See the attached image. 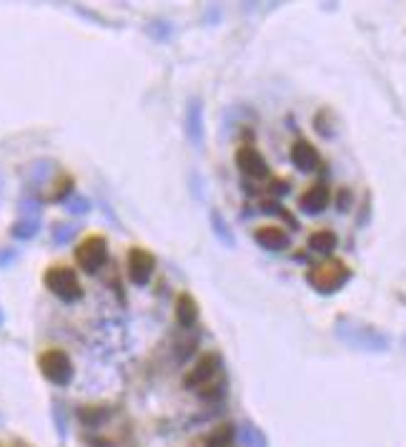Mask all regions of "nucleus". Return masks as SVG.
Instances as JSON below:
<instances>
[{
	"mask_svg": "<svg viewBox=\"0 0 406 447\" xmlns=\"http://www.w3.org/2000/svg\"><path fill=\"white\" fill-rule=\"evenodd\" d=\"M291 164L296 166L298 171H313L318 166V151L308 144L306 138H298L296 144L291 146Z\"/></svg>",
	"mask_w": 406,
	"mask_h": 447,
	"instance_id": "nucleus-9",
	"label": "nucleus"
},
{
	"mask_svg": "<svg viewBox=\"0 0 406 447\" xmlns=\"http://www.w3.org/2000/svg\"><path fill=\"white\" fill-rule=\"evenodd\" d=\"M76 261L83 271H98L100 266L108 261V244H105L103 237H88L86 242L78 244L76 249Z\"/></svg>",
	"mask_w": 406,
	"mask_h": 447,
	"instance_id": "nucleus-4",
	"label": "nucleus"
},
{
	"mask_svg": "<svg viewBox=\"0 0 406 447\" xmlns=\"http://www.w3.org/2000/svg\"><path fill=\"white\" fill-rule=\"evenodd\" d=\"M308 249L316 251V254H331L336 249V234L329 229H321V232H313L308 237Z\"/></svg>",
	"mask_w": 406,
	"mask_h": 447,
	"instance_id": "nucleus-13",
	"label": "nucleus"
},
{
	"mask_svg": "<svg viewBox=\"0 0 406 447\" xmlns=\"http://www.w3.org/2000/svg\"><path fill=\"white\" fill-rule=\"evenodd\" d=\"M219 370H221L219 354H203L196 365H193V370L183 377V387H186V390H201V387H206L219 375Z\"/></svg>",
	"mask_w": 406,
	"mask_h": 447,
	"instance_id": "nucleus-5",
	"label": "nucleus"
},
{
	"mask_svg": "<svg viewBox=\"0 0 406 447\" xmlns=\"http://www.w3.org/2000/svg\"><path fill=\"white\" fill-rule=\"evenodd\" d=\"M211 227H214V234L226 244V247H236V239H233V234H231L228 224H226V219L221 216V211H216V209L211 211Z\"/></svg>",
	"mask_w": 406,
	"mask_h": 447,
	"instance_id": "nucleus-14",
	"label": "nucleus"
},
{
	"mask_svg": "<svg viewBox=\"0 0 406 447\" xmlns=\"http://www.w3.org/2000/svg\"><path fill=\"white\" fill-rule=\"evenodd\" d=\"M105 417H108V412L105 409H91V407H83L81 409V420L86 422V425H100V422H105Z\"/></svg>",
	"mask_w": 406,
	"mask_h": 447,
	"instance_id": "nucleus-17",
	"label": "nucleus"
},
{
	"mask_svg": "<svg viewBox=\"0 0 406 447\" xmlns=\"http://www.w3.org/2000/svg\"><path fill=\"white\" fill-rule=\"evenodd\" d=\"M176 319H178V324L186 327V329L196 324L198 304H196V299H193L191 294H181V297H178V302H176Z\"/></svg>",
	"mask_w": 406,
	"mask_h": 447,
	"instance_id": "nucleus-12",
	"label": "nucleus"
},
{
	"mask_svg": "<svg viewBox=\"0 0 406 447\" xmlns=\"http://www.w3.org/2000/svg\"><path fill=\"white\" fill-rule=\"evenodd\" d=\"M253 239H256L258 247L269 249V251H281V249H286L289 244H291L289 234L279 227H261L256 234H253Z\"/></svg>",
	"mask_w": 406,
	"mask_h": 447,
	"instance_id": "nucleus-11",
	"label": "nucleus"
},
{
	"mask_svg": "<svg viewBox=\"0 0 406 447\" xmlns=\"http://www.w3.org/2000/svg\"><path fill=\"white\" fill-rule=\"evenodd\" d=\"M271 191L286 193V191H289V183H286V181H274V183H271Z\"/></svg>",
	"mask_w": 406,
	"mask_h": 447,
	"instance_id": "nucleus-19",
	"label": "nucleus"
},
{
	"mask_svg": "<svg viewBox=\"0 0 406 447\" xmlns=\"http://www.w3.org/2000/svg\"><path fill=\"white\" fill-rule=\"evenodd\" d=\"M236 166L248 179H266L269 176V164L253 146H241L236 151Z\"/></svg>",
	"mask_w": 406,
	"mask_h": 447,
	"instance_id": "nucleus-7",
	"label": "nucleus"
},
{
	"mask_svg": "<svg viewBox=\"0 0 406 447\" xmlns=\"http://www.w3.org/2000/svg\"><path fill=\"white\" fill-rule=\"evenodd\" d=\"M233 445V427L224 425L219 430H214L206 437V447H231Z\"/></svg>",
	"mask_w": 406,
	"mask_h": 447,
	"instance_id": "nucleus-15",
	"label": "nucleus"
},
{
	"mask_svg": "<svg viewBox=\"0 0 406 447\" xmlns=\"http://www.w3.org/2000/svg\"><path fill=\"white\" fill-rule=\"evenodd\" d=\"M38 367L43 372L45 380H50L53 385H68L73 377V365H71V357H68L63 349H48V352L40 354L38 359Z\"/></svg>",
	"mask_w": 406,
	"mask_h": 447,
	"instance_id": "nucleus-3",
	"label": "nucleus"
},
{
	"mask_svg": "<svg viewBox=\"0 0 406 447\" xmlns=\"http://www.w3.org/2000/svg\"><path fill=\"white\" fill-rule=\"evenodd\" d=\"M38 232V227H35L33 221H21V224H16L13 227V234L21 239H28V237H33V234Z\"/></svg>",
	"mask_w": 406,
	"mask_h": 447,
	"instance_id": "nucleus-18",
	"label": "nucleus"
},
{
	"mask_svg": "<svg viewBox=\"0 0 406 447\" xmlns=\"http://www.w3.org/2000/svg\"><path fill=\"white\" fill-rule=\"evenodd\" d=\"M186 136L198 151L203 146V136H206V123H203V101L191 98L188 101V111H186Z\"/></svg>",
	"mask_w": 406,
	"mask_h": 447,
	"instance_id": "nucleus-8",
	"label": "nucleus"
},
{
	"mask_svg": "<svg viewBox=\"0 0 406 447\" xmlns=\"http://www.w3.org/2000/svg\"><path fill=\"white\" fill-rule=\"evenodd\" d=\"M329 201H331L329 188H326L324 183H316V186H311L301 199H298V206H301L306 214H321V211L329 206Z\"/></svg>",
	"mask_w": 406,
	"mask_h": 447,
	"instance_id": "nucleus-10",
	"label": "nucleus"
},
{
	"mask_svg": "<svg viewBox=\"0 0 406 447\" xmlns=\"http://www.w3.org/2000/svg\"><path fill=\"white\" fill-rule=\"evenodd\" d=\"M45 287L58 299H63V302H76V299L83 297V289L76 271L68 269V266H50L45 271Z\"/></svg>",
	"mask_w": 406,
	"mask_h": 447,
	"instance_id": "nucleus-2",
	"label": "nucleus"
},
{
	"mask_svg": "<svg viewBox=\"0 0 406 447\" xmlns=\"http://www.w3.org/2000/svg\"><path fill=\"white\" fill-rule=\"evenodd\" d=\"M156 269V259L146 249H131L128 251V276L136 287H146L151 282V274Z\"/></svg>",
	"mask_w": 406,
	"mask_h": 447,
	"instance_id": "nucleus-6",
	"label": "nucleus"
},
{
	"mask_svg": "<svg viewBox=\"0 0 406 447\" xmlns=\"http://www.w3.org/2000/svg\"><path fill=\"white\" fill-rule=\"evenodd\" d=\"M261 211H264V214H276V216H281V219H286V221H289V224H291L294 229L298 227V224H296V219H294V216L289 214V211H286L284 206L279 204V201H261Z\"/></svg>",
	"mask_w": 406,
	"mask_h": 447,
	"instance_id": "nucleus-16",
	"label": "nucleus"
},
{
	"mask_svg": "<svg viewBox=\"0 0 406 447\" xmlns=\"http://www.w3.org/2000/svg\"><path fill=\"white\" fill-rule=\"evenodd\" d=\"M352 279V271L346 269V264H341L339 259H329L324 264L313 266L306 274V282L311 284L316 292L321 294H334Z\"/></svg>",
	"mask_w": 406,
	"mask_h": 447,
	"instance_id": "nucleus-1",
	"label": "nucleus"
}]
</instances>
